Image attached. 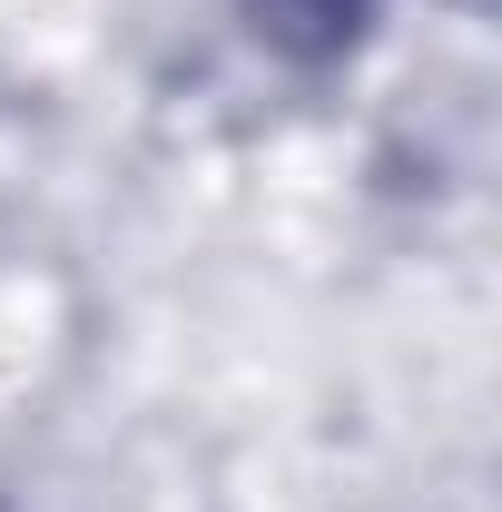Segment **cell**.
<instances>
[{
    "mask_svg": "<svg viewBox=\"0 0 502 512\" xmlns=\"http://www.w3.org/2000/svg\"><path fill=\"white\" fill-rule=\"evenodd\" d=\"M247 20H256V40H266V50L325 69V60H345V50L365 40L375 0H247Z\"/></svg>",
    "mask_w": 502,
    "mask_h": 512,
    "instance_id": "6da1fadb",
    "label": "cell"
}]
</instances>
